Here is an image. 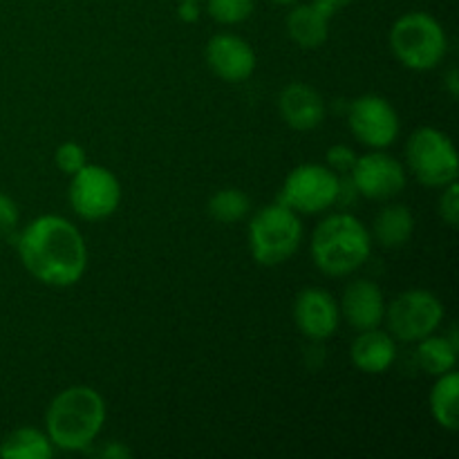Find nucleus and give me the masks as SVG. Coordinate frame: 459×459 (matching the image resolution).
<instances>
[{
    "instance_id": "obj_23",
    "label": "nucleus",
    "mask_w": 459,
    "mask_h": 459,
    "mask_svg": "<svg viewBox=\"0 0 459 459\" xmlns=\"http://www.w3.org/2000/svg\"><path fill=\"white\" fill-rule=\"evenodd\" d=\"M254 0H209V13L220 25H240L254 13Z\"/></svg>"
},
{
    "instance_id": "obj_19",
    "label": "nucleus",
    "mask_w": 459,
    "mask_h": 459,
    "mask_svg": "<svg viewBox=\"0 0 459 459\" xmlns=\"http://www.w3.org/2000/svg\"><path fill=\"white\" fill-rule=\"evenodd\" d=\"M54 444L48 433L39 429H16L0 442V457L4 459H49Z\"/></svg>"
},
{
    "instance_id": "obj_32",
    "label": "nucleus",
    "mask_w": 459,
    "mask_h": 459,
    "mask_svg": "<svg viewBox=\"0 0 459 459\" xmlns=\"http://www.w3.org/2000/svg\"><path fill=\"white\" fill-rule=\"evenodd\" d=\"M269 3H276V4H294L296 0H269Z\"/></svg>"
},
{
    "instance_id": "obj_10",
    "label": "nucleus",
    "mask_w": 459,
    "mask_h": 459,
    "mask_svg": "<svg viewBox=\"0 0 459 459\" xmlns=\"http://www.w3.org/2000/svg\"><path fill=\"white\" fill-rule=\"evenodd\" d=\"M348 126L368 148L390 146L399 137V115L393 103L379 94H363L350 103Z\"/></svg>"
},
{
    "instance_id": "obj_15",
    "label": "nucleus",
    "mask_w": 459,
    "mask_h": 459,
    "mask_svg": "<svg viewBox=\"0 0 459 459\" xmlns=\"http://www.w3.org/2000/svg\"><path fill=\"white\" fill-rule=\"evenodd\" d=\"M281 117L291 130L307 133L318 128L325 119V101L321 92L307 83H290L278 99Z\"/></svg>"
},
{
    "instance_id": "obj_11",
    "label": "nucleus",
    "mask_w": 459,
    "mask_h": 459,
    "mask_svg": "<svg viewBox=\"0 0 459 459\" xmlns=\"http://www.w3.org/2000/svg\"><path fill=\"white\" fill-rule=\"evenodd\" d=\"M352 186L368 200H390L406 186V169L393 155L379 151L357 157L350 170Z\"/></svg>"
},
{
    "instance_id": "obj_16",
    "label": "nucleus",
    "mask_w": 459,
    "mask_h": 459,
    "mask_svg": "<svg viewBox=\"0 0 459 459\" xmlns=\"http://www.w3.org/2000/svg\"><path fill=\"white\" fill-rule=\"evenodd\" d=\"M350 357H352L354 366L366 375H381L393 368L394 359H397V343H394L393 334L379 330V327H372V330H363L354 339Z\"/></svg>"
},
{
    "instance_id": "obj_31",
    "label": "nucleus",
    "mask_w": 459,
    "mask_h": 459,
    "mask_svg": "<svg viewBox=\"0 0 459 459\" xmlns=\"http://www.w3.org/2000/svg\"><path fill=\"white\" fill-rule=\"evenodd\" d=\"M446 88H448V92H451V97L457 99V94H459V81H457V70H455V67H451V70H448Z\"/></svg>"
},
{
    "instance_id": "obj_25",
    "label": "nucleus",
    "mask_w": 459,
    "mask_h": 459,
    "mask_svg": "<svg viewBox=\"0 0 459 459\" xmlns=\"http://www.w3.org/2000/svg\"><path fill=\"white\" fill-rule=\"evenodd\" d=\"M439 215L448 227L455 229L459 224V184L455 182L446 184L439 197Z\"/></svg>"
},
{
    "instance_id": "obj_12",
    "label": "nucleus",
    "mask_w": 459,
    "mask_h": 459,
    "mask_svg": "<svg viewBox=\"0 0 459 459\" xmlns=\"http://www.w3.org/2000/svg\"><path fill=\"white\" fill-rule=\"evenodd\" d=\"M294 321L309 341L321 343L339 330V303L330 291L321 287H307L294 300Z\"/></svg>"
},
{
    "instance_id": "obj_24",
    "label": "nucleus",
    "mask_w": 459,
    "mask_h": 459,
    "mask_svg": "<svg viewBox=\"0 0 459 459\" xmlns=\"http://www.w3.org/2000/svg\"><path fill=\"white\" fill-rule=\"evenodd\" d=\"M54 161H56V169L65 175H74L76 170L83 169L88 164V155H85V148L76 142H63L61 146L54 152Z\"/></svg>"
},
{
    "instance_id": "obj_22",
    "label": "nucleus",
    "mask_w": 459,
    "mask_h": 459,
    "mask_svg": "<svg viewBox=\"0 0 459 459\" xmlns=\"http://www.w3.org/2000/svg\"><path fill=\"white\" fill-rule=\"evenodd\" d=\"M251 211V200L240 188H220L209 200V215L220 224H236Z\"/></svg>"
},
{
    "instance_id": "obj_6",
    "label": "nucleus",
    "mask_w": 459,
    "mask_h": 459,
    "mask_svg": "<svg viewBox=\"0 0 459 459\" xmlns=\"http://www.w3.org/2000/svg\"><path fill=\"white\" fill-rule=\"evenodd\" d=\"M408 169L417 182L430 188H444L457 179V152L446 133L421 126L408 137Z\"/></svg>"
},
{
    "instance_id": "obj_3",
    "label": "nucleus",
    "mask_w": 459,
    "mask_h": 459,
    "mask_svg": "<svg viewBox=\"0 0 459 459\" xmlns=\"http://www.w3.org/2000/svg\"><path fill=\"white\" fill-rule=\"evenodd\" d=\"M370 231L352 213L323 220L312 236V260L327 276H348L370 258Z\"/></svg>"
},
{
    "instance_id": "obj_2",
    "label": "nucleus",
    "mask_w": 459,
    "mask_h": 459,
    "mask_svg": "<svg viewBox=\"0 0 459 459\" xmlns=\"http://www.w3.org/2000/svg\"><path fill=\"white\" fill-rule=\"evenodd\" d=\"M106 399L90 385H70L52 399L45 412L48 437L54 448L85 451L106 424Z\"/></svg>"
},
{
    "instance_id": "obj_5",
    "label": "nucleus",
    "mask_w": 459,
    "mask_h": 459,
    "mask_svg": "<svg viewBox=\"0 0 459 459\" xmlns=\"http://www.w3.org/2000/svg\"><path fill=\"white\" fill-rule=\"evenodd\" d=\"M303 240V222L299 213L282 202L263 206L249 222L251 255L263 267L287 263Z\"/></svg>"
},
{
    "instance_id": "obj_21",
    "label": "nucleus",
    "mask_w": 459,
    "mask_h": 459,
    "mask_svg": "<svg viewBox=\"0 0 459 459\" xmlns=\"http://www.w3.org/2000/svg\"><path fill=\"white\" fill-rule=\"evenodd\" d=\"M417 361L424 368L429 375H446V372L455 370L457 363V343L455 341L446 339V336L433 334L424 336L417 341Z\"/></svg>"
},
{
    "instance_id": "obj_26",
    "label": "nucleus",
    "mask_w": 459,
    "mask_h": 459,
    "mask_svg": "<svg viewBox=\"0 0 459 459\" xmlns=\"http://www.w3.org/2000/svg\"><path fill=\"white\" fill-rule=\"evenodd\" d=\"M357 161V152L345 143H336V146L327 148V169L334 170L336 175H350Z\"/></svg>"
},
{
    "instance_id": "obj_30",
    "label": "nucleus",
    "mask_w": 459,
    "mask_h": 459,
    "mask_svg": "<svg viewBox=\"0 0 459 459\" xmlns=\"http://www.w3.org/2000/svg\"><path fill=\"white\" fill-rule=\"evenodd\" d=\"M312 3L321 4V7H325V9H327V12L336 13V12H339V9H343L345 4L352 3V0H312Z\"/></svg>"
},
{
    "instance_id": "obj_4",
    "label": "nucleus",
    "mask_w": 459,
    "mask_h": 459,
    "mask_svg": "<svg viewBox=\"0 0 459 459\" xmlns=\"http://www.w3.org/2000/svg\"><path fill=\"white\" fill-rule=\"evenodd\" d=\"M390 48L403 67L429 72L446 56L448 39L437 18L426 12H408L394 21L390 30Z\"/></svg>"
},
{
    "instance_id": "obj_29",
    "label": "nucleus",
    "mask_w": 459,
    "mask_h": 459,
    "mask_svg": "<svg viewBox=\"0 0 459 459\" xmlns=\"http://www.w3.org/2000/svg\"><path fill=\"white\" fill-rule=\"evenodd\" d=\"M99 455L106 457V459H128L133 453H130V448L124 446V444L110 442V444H106L101 451H99Z\"/></svg>"
},
{
    "instance_id": "obj_9",
    "label": "nucleus",
    "mask_w": 459,
    "mask_h": 459,
    "mask_svg": "<svg viewBox=\"0 0 459 459\" xmlns=\"http://www.w3.org/2000/svg\"><path fill=\"white\" fill-rule=\"evenodd\" d=\"M385 318L394 339L417 343L442 325L444 305L433 291L408 290L385 307Z\"/></svg>"
},
{
    "instance_id": "obj_14",
    "label": "nucleus",
    "mask_w": 459,
    "mask_h": 459,
    "mask_svg": "<svg viewBox=\"0 0 459 459\" xmlns=\"http://www.w3.org/2000/svg\"><path fill=\"white\" fill-rule=\"evenodd\" d=\"M341 318L348 321L354 330H372L385 321V299L384 291L377 282L368 278L352 281L343 291L341 299Z\"/></svg>"
},
{
    "instance_id": "obj_18",
    "label": "nucleus",
    "mask_w": 459,
    "mask_h": 459,
    "mask_svg": "<svg viewBox=\"0 0 459 459\" xmlns=\"http://www.w3.org/2000/svg\"><path fill=\"white\" fill-rule=\"evenodd\" d=\"M415 233V215L408 206L390 204L377 213L372 236L384 249H402Z\"/></svg>"
},
{
    "instance_id": "obj_7",
    "label": "nucleus",
    "mask_w": 459,
    "mask_h": 459,
    "mask_svg": "<svg viewBox=\"0 0 459 459\" xmlns=\"http://www.w3.org/2000/svg\"><path fill=\"white\" fill-rule=\"evenodd\" d=\"M341 178L321 164H300L285 178L278 202L296 213H323L339 202Z\"/></svg>"
},
{
    "instance_id": "obj_17",
    "label": "nucleus",
    "mask_w": 459,
    "mask_h": 459,
    "mask_svg": "<svg viewBox=\"0 0 459 459\" xmlns=\"http://www.w3.org/2000/svg\"><path fill=\"white\" fill-rule=\"evenodd\" d=\"M334 16L316 3L296 4L287 16V34L299 48L316 49L330 36V18Z\"/></svg>"
},
{
    "instance_id": "obj_8",
    "label": "nucleus",
    "mask_w": 459,
    "mask_h": 459,
    "mask_svg": "<svg viewBox=\"0 0 459 459\" xmlns=\"http://www.w3.org/2000/svg\"><path fill=\"white\" fill-rule=\"evenodd\" d=\"M70 178L67 197L79 218L99 222V220L110 218L119 209L121 184L112 170L97 164H85Z\"/></svg>"
},
{
    "instance_id": "obj_28",
    "label": "nucleus",
    "mask_w": 459,
    "mask_h": 459,
    "mask_svg": "<svg viewBox=\"0 0 459 459\" xmlns=\"http://www.w3.org/2000/svg\"><path fill=\"white\" fill-rule=\"evenodd\" d=\"M200 0H179V7H178V16L179 21L184 22H197L200 18Z\"/></svg>"
},
{
    "instance_id": "obj_27",
    "label": "nucleus",
    "mask_w": 459,
    "mask_h": 459,
    "mask_svg": "<svg viewBox=\"0 0 459 459\" xmlns=\"http://www.w3.org/2000/svg\"><path fill=\"white\" fill-rule=\"evenodd\" d=\"M18 220H21L18 204L7 193H0V236H9L12 231H16Z\"/></svg>"
},
{
    "instance_id": "obj_1",
    "label": "nucleus",
    "mask_w": 459,
    "mask_h": 459,
    "mask_svg": "<svg viewBox=\"0 0 459 459\" xmlns=\"http://www.w3.org/2000/svg\"><path fill=\"white\" fill-rule=\"evenodd\" d=\"M18 258L43 285L72 287L88 269V247L70 220L40 215L18 236Z\"/></svg>"
},
{
    "instance_id": "obj_20",
    "label": "nucleus",
    "mask_w": 459,
    "mask_h": 459,
    "mask_svg": "<svg viewBox=\"0 0 459 459\" xmlns=\"http://www.w3.org/2000/svg\"><path fill=\"white\" fill-rule=\"evenodd\" d=\"M457 394H459V377L455 370L439 375L435 381L433 390H430V415L437 421L442 429L455 433L457 421H459V406H457Z\"/></svg>"
},
{
    "instance_id": "obj_13",
    "label": "nucleus",
    "mask_w": 459,
    "mask_h": 459,
    "mask_svg": "<svg viewBox=\"0 0 459 459\" xmlns=\"http://www.w3.org/2000/svg\"><path fill=\"white\" fill-rule=\"evenodd\" d=\"M206 63L222 81L242 83L255 72V52L240 36L215 34L206 45Z\"/></svg>"
}]
</instances>
